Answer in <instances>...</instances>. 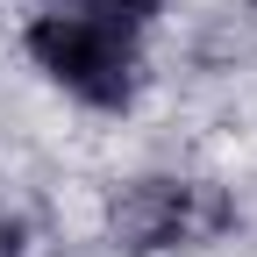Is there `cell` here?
Segmentation results:
<instances>
[{
	"instance_id": "3",
	"label": "cell",
	"mask_w": 257,
	"mask_h": 257,
	"mask_svg": "<svg viewBox=\"0 0 257 257\" xmlns=\"http://www.w3.org/2000/svg\"><path fill=\"white\" fill-rule=\"evenodd\" d=\"M79 8H86L93 22H107V29H121V36L143 43V29L165 15V0H79Z\"/></svg>"
},
{
	"instance_id": "2",
	"label": "cell",
	"mask_w": 257,
	"mask_h": 257,
	"mask_svg": "<svg viewBox=\"0 0 257 257\" xmlns=\"http://www.w3.org/2000/svg\"><path fill=\"white\" fill-rule=\"evenodd\" d=\"M236 229V200L207 179H128L107 200V243L121 257H157V250H207Z\"/></svg>"
},
{
	"instance_id": "1",
	"label": "cell",
	"mask_w": 257,
	"mask_h": 257,
	"mask_svg": "<svg viewBox=\"0 0 257 257\" xmlns=\"http://www.w3.org/2000/svg\"><path fill=\"white\" fill-rule=\"evenodd\" d=\"M22 50H29V64H36V72H50L64 93H72V100L100 107V114H121L128 100H136V86H143L136 36H121V29L93 22L79 0L29 15V29H22Z\"/></svg>"
}]
</instances>
